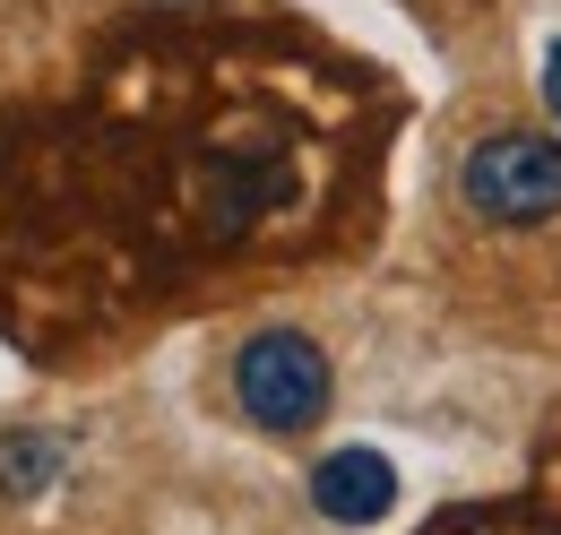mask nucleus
I'll return each instance as SVG.
<instances>
[{
  "mask_svg": "<svg viewBox=\"0 0 561 535\" xmlns=\"http://www.w3.org/2000/svg\"><path fill=\"white\" fill-rule=\"evenodd\" d=\"M371 138V87L294 35L130 26L70 104L0 130V329L61 354L208 268L311 251Z\"/></svg>",
  "mask_w": 561,
  "mask_h": 535,
  "instance_id": "f257e3e1",
  "label": "nucleus"
},
{
  "mask_svg": "<svg viewBox=\"0 0 561 535\" xmlns=\"http://www.w3.org/2000/svg\"><path fill=\"white\" fill-rule=\"evenodd\" d=\"M458 200L467 216H484L501 234L553 225L561 216V138L545 130H484L458 156Z\"/></svg>",
  "mask_w": 561,
  "mask_h": 535,
  "instance_id": "f03ea898",
  "label": "nucleus"
},
{
  "mask_svg": "<svg viewBox=\"0 0 561 535\" xmlns=\"http://www.w3.org/2000/svg\"><path fill=\"white\" fill-rule=\"evenodd\" d=\"M233 406H242V423H260L277 441H302L329 414V354H320V337L251 329L233 345Z\"/></svg>",
  "mask_w": 561,
  "mask_h": 535,
  "instance_id": "7ed1b4c3",
  "label": "nucleus"
},
{
  "mask_svg": "<svg viewBox=\"0 0 561 535\" xmlns=\"http://www.w3.org/2000/svg\"><path fill=\"white\" fill-rule=\"evenodd\" d=\"M389 501H398V467L380 449H329L311 467V510L329 527H371V519H389Z\"/></svg>",
  "mask_w": 561,
  "mask_h": 535,
  "instance_id": "20e7f679",
  "label": "nucleus"
},
{
  "mask_svg": "<svg viewBox=\"0 0 561 535\" xmlns=\"http://www.w3.org/2000/svg\"><path fill=\"white\" fill-rule=\"evenodd\" d=\"M53 467H61V441H53V432H9V441H0V492H9V501H35V492L53 483Z\"/></svg>",
  "mask_w": 561,
  "mask_h": 535,
  "instance_id": "39448f33",
  "label": "nucleus"
},
{
  "mask_svg": "<svg viewBox=\"0 0 561 535\" xmlns=\"http://www.w3.org/2000/svg\"><path fill=\"white\" fill-rule=\"evenodd\" d=\"M423 535H561V519L553 510H449Z\"/></svg>",
  "mask_w": 561,
  "mask_h": 535,
  "instance_id": "423d86ee",
  "label": "nucleus"
},
{
  "mask_svg": "<svg viewBox=\"0 0 561 535\" xmlns=\"http://www.w3.org/2000/svg\"><path fill=\"white\" fill-rule=\"evenodd\" d=\"M536 492H545V510L561 519V414L545 423V449H536Z\"/></svg>",
  "mask_w": 561,
  "mask_h": 535,
  "instance_id": "0eeeda50",
  "label": "nucleus"
},
{
  "mask_svg": "<svg viewBox=\"0 0 561 535\" xmlns=\"http://www.w3.org/2000/svg\"><path fill=\"white\" fill-rule=\"evenodd\" d=\"M545 104H553V122H561V44L545 53Z\"/></svg>",
  "mask_w": 561,
  "mask_h": 535,
  "instance_id": "6e6552de",
  "label": "nucleus"
}]
</instances>
